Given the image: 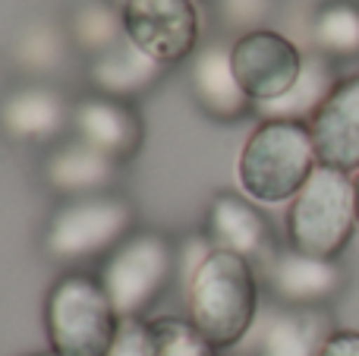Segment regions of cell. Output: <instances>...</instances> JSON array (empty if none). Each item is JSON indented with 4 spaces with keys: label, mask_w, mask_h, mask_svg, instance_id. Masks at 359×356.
<instances>
[{
    "label": "cell",
    "mask_w": 359,
    "mask_h": 356,
    "mask_svg": "<svg viewBox=\"0 0 359 356\" xmlns=\"http://www.w3.org/2000/svg\"><path fill=\"white\" fill-rule=\"evenodd\" d=\"M259 309V284L252 262L227 249H211L189 281V322L217 347L246 338Z\"/></svg>",
    "instance_id": "6da1fadb"
},
{
    "label": "cell",
    "mask_w": 359,
    "mask_h": 356,
    "mask_svg": "<svg viewBox=\"0 0 359 356\" xmlns=\"http://www.w3.org/2000/svg\"><path fill=\"white\" fill-rule=\"evenodd\" d=\"M318 158L312 145V132L303 120L274 117L265 120L249 136L240 155V186L249 199L262 205L297 199V193L316 174Z\"/></svg>",
    "instance_id": "7a4b0ae2"
},
{
    "label": "cell",
    "mask_w": 359,
    "mask_h": 356,
    "mask_svg": "<svg viewBox=\"0 0 359 356\" xmlns=\"http://www.w3.org/2000/svg\"><path fill=\"white\" fill-rule=\"evenodd\" d=\"M120 322L101 278L92 275H63L44 303V328L54 356H107Z\"/></svg>",
    "instance_id": "3957f363"
},
{
    "label": "cell",
    "mask_w": 359,
    "mask_h": 356,
    "mask_svg": "<svg viewBox=\"0 0 359 356\" xmlns=\"http://www.w3.org/2000/svg\"><path fill=\"white\" fill-rule=\"evenodd\" d=\"M356 224L353 180L318 164L287 212V237L293 252L331 262L350 243Z\"/></svg>",
    "instance_id": "277c9868"
},
{
    "label": "cell",
    "mask_w": 359,
    "mask_h": 356,
    "mask_svg": "<svg viewBox=\"0 0 359 356\" xmlns=\"http://www.w3.org/2000/svg\"><path fill=\"white\" fill-rule=\"evenodd\" d=\"M170 265H174V252L168 240H161L158 233H139L114 249L101 271V284L120 319H136L142 309L155 303L170 278Z\"/></svg>",
    "instance_id": "5b68a950"
},
{
    "label": "cell",
    "mask_w": 359,
    "mask_h": 356,
    "mask_svg": "<svg viewBox=\"0 0 359 356\" xmlns=\"http://www.w3.org/2000/svg\"><path fill=\"white\" fill-rule=\"evenodd\" d=\"M230 76L240 85V92L249 101H262V104H274V101L287 98L303 79V54L290 38L278 35V32H246L236 38L230 48Z\"/></svg>",
    "instance_id": "8992f818"
},
{
    "label": "cell",
    "mask_w": 359,
    "mask_h": 356,
    "mask_svg": "<svg viewBox=\"0 0 359 356\" xmlns=\"http://www.w3.org/2000/svg\"><path fill=\"white\" fill-rule=\"evenodd\" d=\"M123 32L155 63H180L196 50L202 19L196 0H123Z\"/></svg>",
    "instance_id": "52a82bcc"
},
{
    "label": "cell",
    "mask_w": 359,
    "mask_h": 356,
    "mask_svg": "<svg viewBox=\"0 0 359 356\" xmlns=\"http://www.w3.org/2000/svg\"><path fill=\"white\" fill-rule=\"evenodd\" d=\"M309 132L322 167L341 174L359 170V76L331 85L328 98L312 114Z\"/></svg>",
    "instance_id": "ba28073f"
},
{
    "label": "cell",
    "mask_w": 359,
    "mask_h": 356,
    "mask_svg": "<svg viewBox=\"0 0 359 356\" xmlns=\"http://www.w3.org/2000/svg\"><path fill=\"white\" fill-rule=\"evenodd\" d=\"M130 224V208L117 199H86L63 208L48 233V246L57 256H92L111 246Z\"/></svg>",
    "instance_id": "9c48e42d"
},
{
    "label": "cell",
    "mask_w": 359,
    "mask_h": 356,
    "mask_svg": "<svg viewBox=\"0 0 359 356\" xmlns=\"http://www.w3.org/2000/svg\"><path fill=\"white\" fill-rule=\"evenodd\" d=\"M208 227H211V237H215L217 249L236 252L243 259H255L268 252L265 218L252 205L236 199V196H221L211 205Z\"/></svg>",
    "instance_id": "30bf717a"
},
{
    "label": "cell",
    "mask_w": 359,
    "mask_h": 356,
    "mask_svg": "<svg viewBox=\"0 0 359 356\" xmlns=\"http://www.w3.org/2000/svg\"><path fill=\"white\" fill-rule=\"evenodd\" d=\"M271 281L284 300L316 303V300H325L328 294H334L337 284H341V275L325 259H309V256H299V252H290V256H280L274 262Z\"/></svg>",
    "instance_id": "8fae6325"
},
{
    "label": "cell",
    "mask_w": 359,
    "mask_h": 356,
    "mask_svg": "<svg viewBox=\"0 0 359 356\" xmlns=\"http://www.w3.org/2000/svg\"><path fill=\"white\" fill-rule=\"evenodd\" d=\"M328 334H322V322L316 315L290 313L268 322L259 356H318Z\"/></svg>",
    "instance_id": "7c38bea8"
},
{
    "label": "cell",
    "mask_w": 359,
    "mask_h": 356,
    "mask_svg": "<svg viewBox=\"0 0 359 356\" xmlns=\"http://www.w3.org/2000/svg\"><path fill=\"white\" fill-rule=\"evenodd\" d=\"M149 338L155 356H221L189 319H177V315L149 322Z\"/></svg>",
    "instance_id": "4fadbf2b"
},
{
    "label": "cell",
    "mask_w": 359,
    "mask_h": 356,
    "mask_svg": "<svg viewBox=\"0 0 359 356\" xmlns=\"http://www.w3.org/2000/svg\"><path fill=\"white\" fill-rule=\"evenodd\" d=\"M196 88L215 114H236L246 101V95L240 92V85L230 76V60L217 54H208L202 67L196 69Z\"/></svg>",
    "instance_id": "5bb4252c"
},
{
    "label": "cell",
    "mask_w": 359,
    "mask_h": 356,
    "mask_svg": "<svg viewBox=\"0 0 359 356\" xmlns=\"http://www.w3.org/2000/svg\"><path fill=\"white\" fill-rule=\"evenodd\" d=\"M316 38L331 54H356L359 50V10L350 4H337L322 10L316 22Z\"/></svg>",
    "instance_id": "9a60e30c"
},
{
    "label": "cell",
    "mask_w": 359,
    "mask_h": 356,
    "mask_svg": "<svg viewBox=\"0 0 359 356\" xmlns=\"http://www.w3.org/2000/svg\"><path fill=\"white\" fill-rule=\"evenodd\" d=\"M107 161L98 149H76L69 155H60L54 164V180L63 186H88V183L104 180Z\"/></svg>",
    "instance_id": "2e32d148"
},
{
    "label": "cell",
    "mask_w": 359,
    "mask_h": 356,
    "mask_svg": "<svg viewBox=\"0 0 359 356\" xmlns=\"http://www.w3.org/2000/svg\"><path fill=\"white\" fill-rule=\"evenodd\" d=\"M82 130H86V136L92 139V145L98 151L120 149L123 136H126L123 117H120L114 107H86V114H82Z\"/></svg>",
    "instance_id": "e0dca14e"
},
{
    "label": "cell",
    "mask_w": 359,
    "mask_h": 356,
    "mask_svg": "<svg viewBox=\"0 0 359 356\" xmlns=\"http://www.w3.org/2000/svg\"><path fill=\"white\" fill-rule=\"evenodd\" d=\"M107 356H155L151 353L149 325H142L139 319H123L120 322L117 341H114V347Z\"/></svg>",
    "instance_id": "ac0fdd59"
},
{
    "label": "cell",
    "mask_w": 359,
    "mask_h": 356,
    "mask_svg": "<svg viewBox=\"0 0 359 356\" xmlns=\"http://www.w3.org/2000/svg\"><path fill=\"white\" fill-rule=\"evenodd\" d=\"M318 356H359V331H331Z\"/></svg>",
    "instance_id": "d6986e66"
},
{
    "label": "cell",
    "mask_w": 359,
    "mask_h": 356,
    "mask_svg": "<svg viewBox=\"0 0 359 356\" xmlns=\"http://www.w3.org/2000/svg\"><path fill=\"white\" fill-rule=\"evenodd\" d=\"M353 208H356V224H359V170L353 177Z\"/></svg>",
    "instance_id": "ffe728a7"
},
{
    "label": "cell",
    "mask_w": 359,
    "mask_h": 356,
    "mask_svg": "<svg viewBox=\"0 0 359 356\" xmlns=\"http://www.w3.org/2000/svg\"><path fill=\"white\" fill-rule=\"evenodd\" d=\"M41 356H54V353H41Z\"/></svg>",
    "instance_id": "44dd1931"
}]
</instances>
